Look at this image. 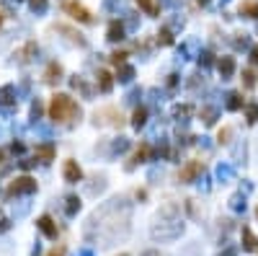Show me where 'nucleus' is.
<instances>
[{
	"label": "nucleus",
	"instance_id": "4",
	"mask_svg": "<svg viewBox=\"0 0 258 256\" xmlns=\"http://www.w3.org/2000/svg\"><path fill=\"white\" fill-rule=\"evenodd\" d=\"M93 119H96V124H111V127H121V124H124V116H121V112L114 109V106L98 109Z\"/></svg>",
	"mask_w": 258,
	"mask_h": 256
},
{
	"label": "nucleus",
	"instance_id": "15",
	"mask_svg": "<svg viewBox=\"0 0 258 256\" xmlns=\"http://www.w3.org/2000/svg\"><path fill=\"white\" fill-rule=\"evenodd\" d=\"M243 248L246 251H258V238L253 236L251 228H243Z\"/></svg>",
	"mask_w": 258,
	"mask_h": 256
},
{
	"label": "nucleus",
	"instance_id": "40",
	"mask_svg": "<svg viewBox=\"0 0 258 256\" xmlns=\"http://www.w3.org/2000/svg\"><path fill=\"white\" fill-rule=\"evenodd\" d=\"M80 256H93V254H90V251H83V254H80Z\"/></svg>",
	"mask_w": 258,
	"mask_h": 256
},
{
	"label": "nucleus",
	"instance_id": "19",
	"mask_svg": "<svg viewBox=\"0 0 258 256\" xmlns=\"http://www.w3.org/2000/svg\"><path fill=\"white\" fill-rule=\"evenodd\" d=\"M137 6L147 13V16H158V0H137Z\"/></svg>",
	"mask_w": 258,
	"mask_h": 256
},
{
	"label": "nucleus",
	"instance_id": "13",
	"mask_svg": "<svg viewBox=\"0 0 258 256\" xmlns=\"http://www.w3.org/2000/svg\"><path fill=\"white\" fill-rule=\"evenodd\" d=\"M13 104H16V88L3 86L0 88V106H13Z\"/></svg>",
	"mask_w": 258,
	"mask_h": 256
},
{
	"label": "nucleus",
	"instance_id": "39",
	"mask_svg": "<svg viewBox=\"0 0 258 256\" xmlns=\"http://www.w3.org/2000/svg\"><path fill=\"white\" fill-rule=\"evenodd\" d=\"M49 256H65V246H57V248H54Z\"/></svg>",
	"mask_w": 258,
	"mask_h": 256
},
{
	"label": "nucleus",
	"instance_id": "14",
	"mask_svg": "<svg viewBox=\"0 0 258 256\" xmlns=\"http://www.w3.org/2000/svg\"><path fill=\"white\" fill-rule=\"evenodd\" d=\"M240 16L258 18V0H243L240 3Z\"/></svg>",
	"mask_w": 258,
	"mask_h": 256
},
{
	"label": "nucleus",
	"instance_id": "26",
	"mask_svg": "<svg viewBox=\"0 0 258 256\" xmlns=\"http://www.w3.org/2000/svg\"><path fill=\"white\" fill-rule=\"evenodd\" d=\"M194 114V106H189V104H186V106H176L173 109V116H191Z\"/></svg>",
	"mask_w": 258,
	"mask_h": 256
},
{
	"label": "nucleus",
	"instance_id": "36",
	"mask_svg": "<svg viewBox=\"0 0 258 256\" xmlns=\"http://www.w3.org/2000/svg\"><path fill=\"white\" fill-rule=\"evenodd\" d=\"M251 62H253V65H258V44L251 50Z\"/></svg>",
	"mask_w": 258,
	"mask_h": 256
},
{
	"label": "nucleus",
	"instance_id": "34",
	"mask_svg": "<svg viewBox=\"0 0 258 256\" xmlns=\"http://www.w3.org/2000/svg\"><path fill=\"white\" fill-rule=\"evenodd\" d=\"M220 256H238V248L235 246H227L225 251H220Z\"/></svg>",
	"mask_w": 258,
	"mask_h": 256
},
{
	"label": "nucleus",
	"instance_id": "28",
	"mask_svg": "<svg viewBox=\"0 0 258 256\" xmlns=\"http://www.w3.org/2000/svg\"><path fill=\"white\" fill-rule=\"evenodd\" d=\"M230 134H233V130H230V127H222V130H220V134H217V140H220V142H230Z\"/></svg>",
	"mask_w": 258,
	"mask_h": 256
},
{
	"label": "nucleus",
	"instance_id": "9",
	"mask_svg": "<svg viewBox=\"0 0 258 256\" xmlns=\"http://www.w3.org/2000/svg\"><path fill=\"white\" fill-rule=\"evenodd\" d=\"M59 80H62V65H59V62H49L47 70H44V83L54 86V83H59Z\"/></svg>",
	"mask_w": 258,
	"mask_h": 256
},
{
	"label": "nucleus",
	"instance_id": "3",
	"mask_svg": "<svg viewBox=\"0 0 258 256\" xmlns=\"http://www.w3.org/2000/svg\"><path fill=\"white\" fill-rule=\"evenodd\" d=\"M204 174V163L202 160H186L184 166H181V171H178V182L181 184H191L194 178H199Z\"/></svg>",
	"mask_w": 258,
	"mask_h": 256
},
{
	"label": "nucleus",
	"instance_id": "22",
	"mask_svg": "<svg viewBox=\"0 0 258 256\" xmlns=\"http://www.w3.org/2000/svg\"><path fill=\"white\" fill-rule=\"evenodd\" d=\"M132 78H134V68H129L127 62L119 65V80H121V83H129Z\"/></svg>",
	"mask_w": 258,
	"mask_h": 256
},
{
	"label": "nucleus",
	"instance_id": "43",
	"mask_svg": "<svg viewBox=\"0 0 258 256\" xmlns=\"http://www.w3.org/2000/svg\"><path fill=\"white\" fill-rule=\"evenodd\" d=\"M0 24H3V13H0Z\"/></svg>",
	"mask_w": 258,
	"mask_h": 256
},
{
	"label": "nucleus",
	"instance_id": "6",
	"mask_svg": "<svg viewBox=\"0 0 258 256\" xmlns=\"http://www.w3.org/2000/svg\"><path fill=\"white\" fill-rule=\"evenodd\" d=\"M65 10L70 13L75 21H80V24H90V21H93L90 10H88L85 6H80V3H75V0H67V3H65Z\"/></svg>",
	"mask_w": 258,
	"mask_h": 256
},
{
	"label": "nucleus",
	"instance_id": "42",
	"mask_svg": "<svg viewBox=\"0 0 258 256\" xmlns=\"http://www.w3.org/2000/svg\"><path fill=\"white\" fill-rule=\"evenodd\" d=\"M199 3H202V6H207V3H209V0H199Z\"/></svg>",
	"mask_w": 258,
	"mask_h": 256
},
{
	"label": "nucleus",
	"instance_id": "35",
	"mask_svg": "<svg viewBox=\"0 0 258 256\" xmlns=\"http://www.w3.org/2000/svg\"><path fill=\"white\" fill-rule=\"evenodd\" d=\"M39 114H41V104H39V101H34V106H31V116H34V119H39Z\"/></svg>",
	"mask_w": 258,
	"mask_h": 256
},
{
	"label": "nucleus",
	"instance_id": "37",
	"mask_svg": "<svg viewBox=\"0 0 258 256\" xmlns=\"http://www.w3.org/2000/svg\"><path fill=\"white\" fill-rule=\"evenodd\" d=\"M140 256H165L163 251H155V248H150V251H142Z\"/></svg>",
	"mask_w": 258,
	"mask_h": 256
},
{
	"label": "nucleus",
	"instance_id": "45",
	"mask_svg": "<svg viewBox=\"0 0 258 256\" xmlns=\"http://www.w3.org/2000/svg\"><path fill=\"white\" fill-rule=\"evenodd\" d=\"M256 215H258V210H256Z\"/></svg>",
	"mask_w": 258,
	"mask_h": 256
},
{
	"label": "nucleus",
	"instance_id": "10",
	"mask_svg": "<svg viewBox=\"0 0 258 256\" xmlns=\"http://www.w3.org/2000/svg\"><path fill=\"white\" fill-rule=\"evenodd\" d=\"M217 70L220 75L227 80V78H233V72H235V57H220L217 60Z\"/></svg>",
	"mask_w": 258,
	"mask_h": 256
},
{
	"label": "nucleus",
	"instance_id": "12",
	"mask_svg": "<svg viewBox=\"0 0 258 256\" xmlns=\"http://www.w3.org/2000/svg\"><path fill=\"white\" fill-rule=\"evenodd\" d=\"M36 158H39L41 163H49V160H54V145H52V142L36 145Z\"/></svg>",
	"mask_w": 258,
	"mask_h": 256
},
{
	"label": "nucleus",
	"instance_id": "31",
	"mask_svg": "<svg viewBox=\"0 0 258 256\" xmlns=\"http://www.w3.org/2000/svg\"><path fill=\"white\" fill-rule=\"evenodd\" d=\"M31 8L34 10H44L47 8V0H31Z\"/></svg>",
	"mask_w": 258,
	"mask_h": 256
},
{
	"label": "nucleus",
	"instance_id": "25",
	"mask_svg": "<svg viewBox=\"0 0 258 256\" xmlns=\"http://www.w3.org/2000/svg\"><path fill=\"white\" fill-rule=\"evenodd\" d=\"M215 109H209V106H204L202 109V119H204V124H215Z\"/></svg>",
	"mask_w": 258,
	"mask_h": 256
},
{
	"label": "nucleus",
	"instance_id": "5",
	"mask_svg": "<svg viewBox=\"0 0 258 256\" xmlns=\"http://www.w3.org/2000/svg\"><path fill=\"white\" fill-rule=\"evenodd\" d=\"M36 192V182L31 176H18L16 182H10L8 186V197H18V194H31Z\"/></svg>",
	"mask_w": 258,
	"mask_h": 256
},
{
	"label": "nucleus",
	"instance_id": "38",
	"mask_svg": "<svg viewBox=\"0 0 258 256\" xmlns=\"http://www.w3.org/2000/svg\"><path fill=\"white\" fill-rule=\"evenodd\" d=\"M8 228H10V222H8L5 218H0V233H5Z\"/></svg>",
	"mask_w": 258,
	"mask_h": 256
},
{
	"label": "nucleus",
	"instance_id": "21",
	"mask_svg": "<svg viewBox=\"0 0 258 256\" xmlns=\"http://www.w3.org/2000/svg\"><path fill=\"white\" fill-rule=\"evenodd\" d=\"M31 54H36V44H34V42L26 44V47L18 52V62H28V60H31Z\"/></svg>",
	"mask_w": 258,
	"mask_h": 256
},
{
	"label": "nucleus",
	"instance_id": "29",
	"mask_svg": "<svg viewBox=\"0 0 258 256\" xmlns=\"http://www.w3.org/2000/svg\"><path fill=\"white\" fill-rule=\"evenodd\" d=\"M230 204H233V210H246V200H243L240 194H235V197H233V202H230Z\"/></svg>",
	"mask_w": 258,
	"mask_h": 256
},
{
	"label": "nucleus",
	"instance_id": "16",
	"mask_svg": "<svg viewBox=\"0 0 258 256\" xmlns=\"http://www.w3.org/2000/svg\"><path fill=\"white\" fill-rule=\"evenodd\" d=\"M111 86H114V75H111L109 70H101V72H98V88H101L103 94H109Z\"/></svg>",
	"mask_w": 258,
	"mask_h": 256
},
{
	"label": "nucleus",
	"instance_id": "41",
	"mask_svg": "<svg viewBox=\"0 0 258 256\" xmlns=\"http://www.w3.org/2000/svg\"><path fill=\"white\" fill-rule=\"evenodd\" d=\"M3 158H5V153H3V150H0V160H3Z\"/></svg>",
	"mask_w": 258,
	"mask_h": 256
},
{
	"label": "nucleus",
	"instance_id": "20",
	"mask_svg": "<svg viewBox=\"0 0 258 256\" xmlns=\"http://www.w3.org/2000/svg\"><path fill=\"white\" fill-rule=\"evenodd\" d=\"M243 104H246V101H243V96H240V94H230V96H227V109H230V112L243 109Z\"/></svg>",
	"mask_w": 258,
	"mask_h": 256
},
{
	"label": "nucleus",
	"instance_id": "27",
	"mask_svg": "<svg viewBox=\"0 0 258 256\" xmlns=\"http://www.w3.org/2000/svg\"><path fill=\"white\" fill-rule=\"evenodd\" d=\"M158 42H160V44H173V36H171L168 28H163V32L158 34Z\"/></svg>",
	"mask_w": 258,
	"mask_h": 256
},
{
	"label": "nucleus",
	"instance_id": "7",
	"mask_svg": "<svg viewBox=\"0 0 258 256\" xmlns=\"http://www.w3.org/2000/svg\"><path fill=\"white\" fill-rule=\"evenodd\" d=\"M65 182L67 184H78L80 178H83V171H80V166H78V160H67L65 163Z\"/></svg>",
	"mask_w": 258,
	"mask_h": 256
},
{
	"label": "nucleus",
	"instance_id": "1",
	"mask_svg": "<svg viewBox=\"0 0 258 256\" xmlns=\"http://www.w3.org/2000/svg\"><path fill=\"white\" fill-rule=\"evenodd\" d=\"M49 116L57 124H70V122H75V119H80V106L75 104L72 96L57 94L52 98V104H49Z\"/></svg>",
	"mask_w": 258,
	"mask_h": 256
},
{
	"label": "nucleus",
	"instance_id": "30",
	"mask_svg": "<svg viewBox=\"0 0 258 256\" xmlns=\"http://www.w3.org/2000/svg\"><path fill=\"white\" fill-rule=\"evenodd\" d=\"M256 119H258V106H248V122L253 124Z\"/></svg>",
	"mask_w": 258,
	"mask_h": 256
},
{
	"label": "nucleus",
	"instance_id": "11",
	"mask_svg": "<svg viewBox=\"0 0 258 256\" xmlns=\"http://www.w3.org/2000/svg\"><path fill=\"white\" fill-rule=\"evenodd\" d=\"M147 158H150V145H147V142H142L137 150H134V156H132V160H129V166H127V168H134L137 163H145Z\"/></svg>",
	"mask_w": 258,
	"mask_h": 256
},
{
	"label": "nucleus",
	"instance_id": "44",
	"mask_svg": "<svg viewBox=\"0 0 258 256\" xmlns=\"http://www.w3.org/2000/svg\"><path fill=\"white\" fill-rule=\"evenodd\" d=\"M119 256H129V254H119Z\"/></svg>",
	"mask_w": 258,
	"mask_h": 256
},
{
	"label": "nucleus",
	"instance_id": "18",
	"mask_svg": "<svg viewBox=\"0 0 258 256\" xmlns=\"http://www.w3.org/2000/svg\"><path fill=\"white\" fill-rule=\"evenodd\" d=\"M145 122H147V109L137 106V109H134V114H132V124L140 130V127H145Z\"/></svg>",
	"mask_w": 258,
	"mask_h": 256
},
{
	"label": "nucleus",
	"instance_id": "17",
	"mask_svg": "<svg viewBox=\"0 0 258 256\" xmlns=\"http://www.w3.org/2000/svg\"><path fill=\"white\" fill-rule=\"evenodd\" d=\"M119 39H124V24L111 21L109 24V42H119Z\"/></svg>",
	"mask_w": 258,
	"mask_h": 256
},
{
	"label": "nucleus",
	"instance_id": "8",
	"mask_svg": "<svg viewBox=\"0 0 258 256\" xmlns=\"http://www.w3.org/2000/svg\"><path fill=\"white\" fill-rule=\"evenodd\" d=\"M36 228H39L44 236H47V238H52V240L57 238V222H54L49 215H41V218L36 220Z\"/></svg>",
	"mask_w": 258,
	"mask_h": 256
},
{
	"label": "nucleus",
	"instance_id": "32",
	"mask_svg": "<svg viewBox=\"0 0 258 256\" xmlns=\"http://www.w3.org/2000/svg\"><path fill=\"white\" fill-rule=\"evenodd\" d=\"M238 39H235V44H238V47H246V44H248V34H235Z\"/></svg>",
	"mask_w": 258,
	"mask_h": 256
},
{
	"label": "nucleus",
	"instance_id": "23",
	"mask_svg": "<svg viewBox=\"0 0 258 256\" xmlns=\"http://www.w3.org/2000/svg\"><path fill=\"white\" fill-rule=\"evenodd\" d=\"M65 202H67V204H65V212H67L70 218H72V215H78V210H80V200H78V197H67Z\"/></svg>",
	"mask_w": 258,
	"mask_h": 256
},
{
	"label": "nucleus",
	"instance_id": "24",
	"mask_svg": "<svg viewBox=\"0 0 258 256\" xmlns=\"http://www.w3.org/2000/svg\"><path fill=\"white\" fill-rule=\"evenodd\" d=\"M253 86H256V72L243 70V88H253Z\"/></svg>",
	"mask_w": 258,
	"mask_h": 256
},
{
	"label": "nucleus",
	"instance_id": "33",
	"mask_svg": "<svg viewBox=\"0 0 258 256\" xmlns=\"http://www.w3.org/2000/svg\"><path fill=\"white\" fill-rule=\"evenodd\" d=\"M199 65H204V68H207V65H212V54H209V52H204V54L199 57Z\"/></svg>",
	"mask_w": 258,
	"mask_h": 256
},
{
	"label": "nucleus",
	"instance_id": "2",
	"mask_svg": "<svg viewBox=\"0 0 258 256\" xmlns=\"http://www.w3.org/2000/svg\"><path fill=\"white\" fill-rule=\"evenodd\" d=\"M181 233H184V222H178V220H168V222L153 225V230H150V236H153L155 240H173Z\"/></svg>",
	"mask_w": 258,
	"mask_h": 256
}]
</instances>
